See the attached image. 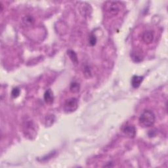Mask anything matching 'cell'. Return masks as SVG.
I'll return each mask as SVG.
<instances>
[{
    "mask_svg": "<svg viewBox=\"0 0 168 168\" xmlns=\"http://www.w3.org/2000/svg\"><path fill=\"white\" fill-rule=\"evenodd\" d=\"M155 114L151 110H145L139 118V124L143 127H149L154 124Z\"/></svg>",
    "mask_w": 168,
    "mask_h": 168,
    "instance_id": "obj_1",
    "label": "cell"
},
{
    "mask_svg": "<svg viewBox=\"0 0 168 168\" xmlns=\"http://www.w3.org/2000/svg\"><path fill=\"white\" fill-rule=\"evenodd\" d=\"M23 133L26 137L30 139H33L37 135L36 125L31 120H27L23 123Z\"/></svg>",
    "mask_w": 168,
    "mask_h": 168,
    "instance_id": "obj_2",
    "label": "cell"
},
{
    "mask_svg": "<svg viewBox=\"0 0 168 168\" xmlns=\"http://www.w3.org/2000/svg\"><path fill=\"white\" fill-rule=\"evenodd\" d=\"M77 108H78V101L76 98H70L64 102V110L66 113L74 112Z\"/></svg>",
    "mask_w": 168,
    "mask_h": 168,
    "instance_id": "obj_3",
    "label": "cell"
},
{
    "mask_svg": "<svg viewBox=\"0 0 168 168\" xmlns=\"http://www.w3.org/2000/svg\"><path fill=\"white\" fill-rule=\"evenodd\" d=\"M106 11L110 16L118 15L120 11V7L117 2H109L106 3Z\"/></svg>",
    "mask_w": 168,
    "mask_h": 168,
    "instance_id": "obj_4",
    "label": "cell"
},
{
    "mask_svg": "<svg viewBox=\"0 0 168 168\" xmlns=\"http://www.w3.org/2000/svg\"><path fill=\"white\" fill-rule=\"evenodd\" d=\"M123 132H124L127 137L130 138H134L136 136V128L133 125L127 124L123 127Z\"/></svg>",
    "mask_w": 168,
    "mask_h": 168,
    "instance_id": "obj_5",
    "label": "cell"
},
{
    "mask_svg": "<svg viewBox=\"0 0 168 168\" xmlns=\"http://www.w3.org/2000/svg\"><path fill=\"white\" fill-rule=\"evenodd\" d=\"M142 40L146 44H150L154 40V34L152 31H146L142 35Z\"/></svg>",
    "mask_w": 168,
    "mask_h": 168,
    "instance_id": "obj_6",
    "label": "cell"
},
{
    "mask_svg": "<svg viewBox=\"0 0 168 168\" xmlns=\"http://www.w3.org/2000/svg\"><path fill=\"white\" fill-rule=\"evenodd\" d=\"M44 101L47 104L51 105L54 101V95L52 90L51 89H47L44 93Z\"/></svg>",
    "mask_w": 168,
    "mask_h": 168,
    "instance_id": "obj_7",
    "label": "cell"
},
{
    "mask_svg": "<svg viewBox=\"0 0 168 168\" xmlns=\"http://www.w3.org/2000/svg\"><path fill=\"white\" fill-rule=\"evenodd\" d=\"M144 79L143 76L135 75L131 78V85L133 88H138L141 86V83L143 82Z\"/></svg>",
    "mask_w": 168,
    "mask_h": 168,
    "instance_id": "obj_8",
    "label": "cell"
},
{
    "mask_svg": "<svg viewBox=\"0 0 168 168\" xmlns=\"http://www.w3.org/2000/svg\"><path fill=\"white\" fill-rule=\"evenodd\" d=\"M22 22L27 27H31L34 24L35 18L32 15H26L22 18Z\"/></svg>",
    "mask_w": 168,
    "mask_h": 168,
    "instance_id": "obj_9",
    "label": "cell"
},
{
    "mask_svg": "<svg viewBox=\"0 0 168 168\" xmlns=\"http://www.w3.org/2000/svg\"><path fill=\"white\" fill-rule=\"evenodd\" d=\"M56 120V118L55 115L50 114L46 116V120H45V124H46V127H51L55 123Z\"/></svg>",
    "mask_w": 168,
    "mask_h": 168,
    "instance_id": "obj_10",
    "label": "cell"
},
{
    "mask_svg": "<svg viewBox=\"0 0 168 168\" xmlns=\"http://www.w3.org/2000/svg\"><path fill=\"white\" fill-rule=\"evenodd\" d=\"M67 55H68L70 60L72 61L73 63H74L75 64H77L78 63V59H77V54L75 53V51H74L73 50L69 49L67 51Z\"/></svg>",
    "mask_w": 168,
    "mask_h": 168,
    "instance_id": "obj_11",
    "label": "cell"
},
{
    "mask_svg": "<svg viewBox=\"0 0 168 168\" xmlns=\"http://www.w3.org/2000/svg\"><path fill=\"white\" fill-rule=\"evenodd\" d=\"M80 85L79 83H77L76 82L71 83L70 86V90L71 92L73 93H78L80 91Z\"/></svg>",
    "mask_w": 168,
    "mask_h": 168,
    "instance_id": "obj_12",
    "label": "cell"
},
{
    "mask_svg": "<svg viewBox=\"0 0 168 168\" xmlns=\"http://www.w3.org/2000/svg\"><path fill=\"white\" fill-rule=\"evenodd\" d=\"M131 57L132 58L133 61L135 62H139L142 60H143V58H142L141 55L139 53H138L137 52H133L131 54Z\"/></svg>",
    "mask_w": 168,
    "mask_h": 168,
    "instance_id": "obj_13",
    "label": "cell"
},
{
    "mask_svg": "<svg viewBox=\"0 0 168 168\" xmlns=\"http://www.w3.org/2000/svg\"><path fill=\"white\" fill-rule=\"evenodd\" d=\"M89 44L91 45V46H94L96 45V37L95 36V35L92 33L91 34V36H89Z\"/></svg>",
    "mask_w": 168,
    "mask_h": 168,
    "instance_id": "obj_14",
    "label": "cell"
},
{
    "mask_svg": "<svg viewBox=\"0 0 168 168\" xmlns=\"http://www.w3.org/2000/svg\"><path fill=\"white\" fill-rule=\"evenodd\" d=\"M20 89H19L17 87H15L12 90V92H11V95L13 98H17L18 96H19V95H20Z\"/></svg>",
    "mask_w": 168,
    "mask_h": 168,
    "instance_id": "obj_15",
    "label": "cell"
}]
</instances>
